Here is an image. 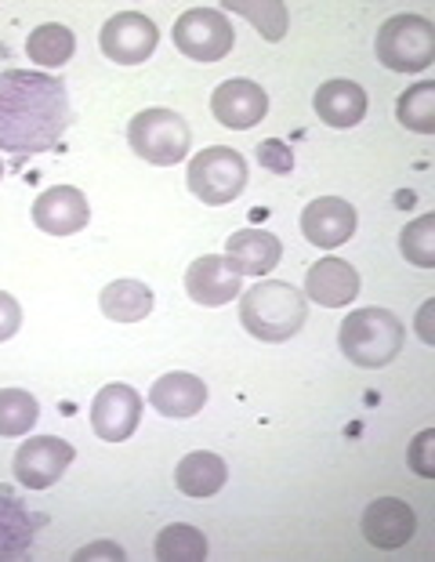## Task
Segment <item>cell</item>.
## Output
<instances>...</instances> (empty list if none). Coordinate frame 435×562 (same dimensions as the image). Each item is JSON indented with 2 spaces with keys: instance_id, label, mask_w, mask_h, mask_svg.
<instances>
[{
  "instance_id": "obj_1",
  "label": "cell",
  "mask_w": 435,
  "mask_h": 562,
  "mask_svg": "<svg viewBox=\"0 0 435 562\" xmlns=\"http://www.w3.org/2000/svg\"><path fill=\"white\" fill-rule=\"evenodd\" d=\"M69 91L63 80L8 69L0 74V153H44L63 146L69 131Z\"/></svg>"
},
{
  "instance_id": "obj_2",
  "label": "cell",
  "mask_w": 435,
  "mask_h": 562,
  "mask_svg": "<svg viewBox=\"0 0 435 562\" xmlns=\"http://www.w3.org/2000/svg\"><path fill=\"white\" fill-rule=\"evenodd\" d=\"M309 305L305 294L287 280H265L254 283L239 302V319L258 341H290L294 334L305 327Z\"/></svg>"
},
{
  "instance_id": "obj_3",
  "label": "cell",
  "mask_w": 435,
  "mask_h": 562,
  "mask_svg": "<svg viewBox=\"0 0 435 562\" xmlns=\"http://www.w3.org/2000/svg\"><path fill=\"white\" fill-rule=\"evenodd\" d=\"M403 341L406 327L389 308H356L342 319V330H337V345L348 356V363L362 370L389 367L403 349Z\"/></svg>"
},
{
  "instance_id": "obj_4",
  "label": "cell",
  "mask_w": 435,
  "mask_h": 562,
  "mask_svg": "<svg viewBox=\"0 0 435 562\" xmlns=\"http://www.w3.org/2000/svg\"><path fill=\"white\" fill-rule=\"evenodd\" d=\"M373 52L395 74H421L435 63V26L421 15H392L378 30Z\"/></svg>"
},
{
  "instance_id": "obj_5",
  "label": "cell",
  "mask_w": 435,
  "mask_h": 562,
  "mask_svg": "<svg viewBox=\"0 0 435 562\" xmlns=\"http://www.w3.org/2000/svg\"><path fill=\"white\" fill-rule=\"evenodd\" d=\"M127 142L145 164L156 167H175L186 160V153L192 146L189 124L181 121L175 110H142L135 121L127 124Z\"/></svg>"
},
{
  "instance_id": "obj_6",
  "label": "cell",
  "mask_w": 435,
  "mask_h": 562,
  "mask_svg": "<svg viewBox=\"0 0 435 562\" xmlns=\"http://www.w3.org/2000/svg\"><path fill=\"white\" fill-rule=\"evenodd\" d=\"M189 189L192 196H200L208 207H222V203H233L247 186V160L239 157L236 149L225 146H211L197 153L189 160Z\"/></svg>"
},
{
  "instance_id": "obj_7",
  "label": "cell",
  "mask_w": 435,
  "mask_h": 562,
  "mask_svg": "<svg viewBox=\"0 0 435 562\" xmlns=\"http://www.w3.org/2000/svg\"><path fill=\"white\" fill-rule=\"evenodd\" d=\"M175 47L192 63H222L233 52L236 33L233 22L225 19V11L217 8H189L186 15L175 22L171 30Z\"/></svg>"
},
{
  "instance_id": "obj_8",
  "label": "cell",
  "mask_w": 435,
  "mask_h": 562,
  "mask_svg": "<svg viewBox=\"0 0 435 562\" xmlns=\"http://www.w3.org/2000/svg\"><path fill=\"white\" fill-rule=\"evenodd\" d=\"M77 450L58 436H33L15 453V480L30 490H47L66 475Z\"/></svg>"
},
{
  "instance_id": "obj_9",
  "label": "cell",
  "mask_w": 435,
  "mask_h": 562,
  "mask_svg": "<svg viewBox=\"0 0 435 562\" xmlns=\"http://www.w3.org/2000/svg\"><path fill=\"white\" fill-rule=\"evenodd\" d=\"M102 52L105 58H113L120 66H138L156 52V41H160V30L149 15H138V11H124V15H113L102 26Z\"/></svg>"
},
{
  "instance_id": "obj_10",
  "label": "cell",
  "mask_w": 435,
  "mask_h": 562,
  "mask_svg": "<svg viewBox=\"0 0 435 562\" xmlns=\"http://www.w3.org/2000/svg\"><path fill=\"white\" fill-rule=\"evenodd\" d=\"M142 422V396L131 385H105L91 400V428L105 442H124L135 436Z\"/></svg>"
},
{
  "instance_id": "obj_11",
  "label": "cell",
  "mask_w": 435,
  "mask_h": 562,
  "mask_svg": "<svg viewBox=\"0 0 435 562\" xmlns=\"http://www.w3.org/2000/svg\"><path fill=\"white\" fill-rule=\"evenodd\" d=\"M211 113L217 124H225L233 131H247L265 121V113H269V94L261 91V83L228 77L217 83L211 94Z\"/></svg>"
},
{
  "instance_id": "obj_12",
  "label": "cell",
  "mask_w": 435,
  "mask_h": 562,
  "mask_svg": "<svg viewBox=\"0 0 435 562\" xmlns=\"http://www.w3.org/2000/svg\"><path fill=\"white\" fill-rule=\"evenodd\" d=\"M301 233L320 250H334L356 236V207L342 196H320L301 211Z\"/></svg>"
},
{
  "instance_id": "obj_13",
  "label": "cell",
  "mask_w": 435,
  "mask_h": 562,
  "mask_svg": "<svg viewBox=\"0 0 435 562\" xmlns=\"http://www.w3.org/2000/svg\"><path fill=\"white\" fill-rule=\"evenodd\" d=\"M33 222L36 229L52 233V236H72L80 233L83 225L91 222V207H88V196L72 186H55V189H44L41 196L33 203Z\"/></svg>"
},
{
  "instance_id": "obj_14",
  "label": "cell",
  "mask_w": 435,
  "mask_h": 562,
  "mask_svg": "<svg viewBox=\"0 0 435 562\" xmlns=\"http://www.w3.org/2000/svg\"><path fill=\"white\" fill-rule=\"evenodd\" d=\"M414 530H417L414 508L399 497H378L362 512V537H367V544L384 548V552L410 544Z\"/></svg>"
},
{
  "instance_id": "obj_15",
  "label": "cell",
  "mask_w": 435,
  "mask_h": 562,
  "mask_svg": "<svg viewBox=\"0 0 435 562\" xmlns=\"http://www.w3.org/2000/svg\"><path fill=\"white\" fill-rule=\"evenodd\" d=\"M239 283H244V277L228 266L225 255H203L186 272V291L203 308L228 305L239 294Z\"/></svg>"
},
{
  "instance_id": "obj_16",
  "label": "cell",
  "mask_w": 435,
  "mask_h": 562,
  "mask_svg": "<svg viewBox=\"0 0 435 562\" xmlns=\"http://www.w3.org/2000/svg\"><path fill=\"white\" fill-rule=\"evenodd\" d=\"M359 294V272L345 258H320L305 277V297L323 308H345Z\"/></svg>"
},
{
  "instance_id": "obj_17",
  "label": "cell",
  "mask_w": 435,
  "mask_h": 562,
  "mask_svg": "<svg viewBox=\"0 0 435 562\" xmlns=\"http://www.w3.org/2000/svg\"><path fill=\"white\" fill-rule=\"evenodd\" d=\"M280 258H283V244L269 229H239L225 244V261L239 277H265V272L280 266Z\"/></svg>"
},
{
  "instance_id": "obj_18",
  "label": "cell",
  "mask_w": 435,
  "mask_h": 562,
  "mask_svg": "<svg viewBox=\"0 0 435 562\" xmlns=\"http://www.w3.org/2000/svg\"><path fill=\"white\" fill-rule=\"evenodd\" d=\"M316 116L331 127H356L367 116V91L356 80H326L320 83L316 99Z\"/></svg>"
},
{
  "instance_id": "obj_19",
  "label": "cell",
  "mask_w": 435,
  "mask_h": 562,
  "mask_svg": "<svg viewBox=\"0 0 435 562\" xmlns=\"http://www.w3.org/2000/svg\"><path fill=\"white\" fill-rule=\"evenodd\" d=\"M149 403H153V411L164 417H192L208 403V385L192 374H164L153 381Z\"/></svg>"
},
{
  "instance_id": "obj_20",
  "label": "cell",
  "mask_w": 435,
  "mask_h": 562,
  "mask_svg": "<svg viewBox=\"0 0 435 562\" xmlns=\"http://www.w3.org/2000/svg\"><path fill=\"white\" fill-rule=\"evenodd\" d=\"M225 480H228L225 461L211 450L186 453L175 469V483L186 497H214L225 486Z\"/></svg>"
},
{
  "instance_id": "obj_21",
  "label": "cell",
  "mask_w": 435,
  "mask_h": 562,
  "mask_svg": "<svg viewBox=\"0 0 435 562\" xmlns=\"http://www.w3.org/2000/svg\"><path fill=\"white\" fill-rule=\"evenodd\" d=\"M41 519L26 512L19 497L0 494V559H22L30 552Z\"/></svg>"
},
{
  "instance_id": "obj_22",
  "label": "cell",
  "mask_w": 435,
  "mask_h": 562,
  "mask_svg": "<svg viewBox=\"0 0 435 562\" xmlns=\"http://www.w3.org/2000/svg\"><path fill=\"white\" fill-rule=\"evenodd\" d=\"M102 313L116 323H142L153 313V291L142 280H116L109 283L99 297Z\"/></svg>"
},
{
  "instance_id": "obj_23",
  "label": "cell",
  "mask_w": 435,
  "mask_h": 562,
  "mask_svg": "<svg viewBox=\"0 0 435 562\" xmlns=\"http://www.w3.org/2000/svg\"><path fill=\"white\" fill-rule=\"evenodd\" d=\"M72 52H77V37H72L69 26H58V22H44V26H36L26 41V55L44 69L66 66L72 58Z\"/></svg>"
},
{
  "instance_id": "obj_24",
  "label": "cell",
  "mask_w": 435,
  "mask_h": 562,
  "mask_svg": "<svg viewBox=\"0 0 435 562\" xmlns=\"http://www.w3.org/2000/svg\"><path fill=\"white\" fill-rule=\"evenodd\" d=\"M156 559L160 562H203L208 559V537L189 522H171L156 533Z\"/></svg>"
},
{
  "instance_id": "obj_25",
  "label": "cell",
  "mask_w": 435,
  "mask_h": 562,
  "mask_svg": "<svg viewBox=\"0 0 435 562\" xmlns=\"http://www.w3.org/2000/svg\"><path fill=\"white\" fill-rule=\"evenodd\" d=\"M395 116L406 131L432 135L435 131V83L421 80V83H414V88H406L395 102Z\"/></svg>"
},
{
  "instance_id": "obj_26",
  "label": "cell",
  "mask_w": 435,
  "mask_h": 562,
  "mask_svg": "<svg viewBox=\"0 0 435 562\" xmlns=\"http://www.w3.org/2000/svg\"><path fill=\"white\" fill-rule=\"evenodd\" d=\"M41 403L26 389H0V436H22L36 425Z\"/></svg>"
},
{
  "instance_id": "obj_27",
  "label": "cell",
  "mask_w": 435,
  "mask_h": 562,
  "mask_svg": "<svg viewBox=\"0 0 435 562\" xmlns=\"http://www.w3.org/2000/svg\"><path fill=\"white\" fill-rule=\"evenodd\" d=\"M399 250L414 266L435 269V214H421L417 222H410L399 236Z\"/></svg>"
},
{
  "instance_id": "obj_28",
  "label": "cell",
  "mask_w": 435,
  "mask_h": 562,
  "mask_svg": "<svg viewBox=\"0 0 435 562\" xmlns=\"http://www.w3.org/2000/svg\"><path fill=\"white\" fill-rule=\"evenodd\" d=\"M236 15L250 19V26L261 33L265 41H283L287 33V8L283 4H228Z\"/></svg>"
},
{
  "instance_id": "obj_29",
  "label": "cell",
  "mask_w": 435,
  "mask_h": 562,
  "mask_svg": "<svg viewBox=\"0 0 435 562\" xmlns=\"http://www.w3.org/2000/svg\"><path fill=\"white\" fill-rule=\"evenodd\" d=\"M258 160H261V167H269V171H276V175H290V171H294L290 146H287V142H280V138L261 142V146H258Z\"/></svg>"
},
{
  "instance_id": "obj_30",
  "label": "cell",
  "mask_w": 435,
  "mask_h": 562,
  "mask_svg": "<svg viewBox=\"0 0 435 562\" xmlns=\"http://www.w3.org/2000/svg\"><path fill=\"white\" fill-rule=\"evenodd\" d=\"M432 442H435V432L432 428H425L417 439H414V447H410V469H414L417 475H425V480H432L435 475V464H432Z\"/></svg>"
},
{
  "instance_id": "obj_31",
  "label": "cell",
  "mask_w": 435,
  "mask_h": 562,
  "mask_svg": "<svg viewBox=\"0 0 435 562\" xmlns=\"http://www.w3.org/2000/svg\"><path fill=\"white\" fill-rule=\"evenodd\" d=\"M22 327V308L11 294L0 291V341H11L15 330Z\"/></svg>"
},
{
  "instance_id": "obj_32",
  "label": "cell",
  "mask_w": 435,
  "mask_h": 562,
  "mask_svg": "<svg viewBox=\"0 0 435 562\" xmlns=\"http://www.w3.org/2000/svg\"><path fill=\"white\" fill-rule=\"evenodd\" d=\"M88 559H127V552L120 544H113V541H99V544H91V548H80L77 552V562H88Z\"/></svg>"
},
{
  "instance_id": "obj_33",
  "label": "cell",
  "mask_w": 435,
  "mask_h": 562,
  "mask_svg": "<svg viewBox=\"0 0 435 562\" xmlns=\"http://www.w3.org/2000/svg\"><path fill=\"white\" fill-rule=\"evenodd\" d=\"M0 178H4V164H0Z\"/></svg>"
}]
</instances>
